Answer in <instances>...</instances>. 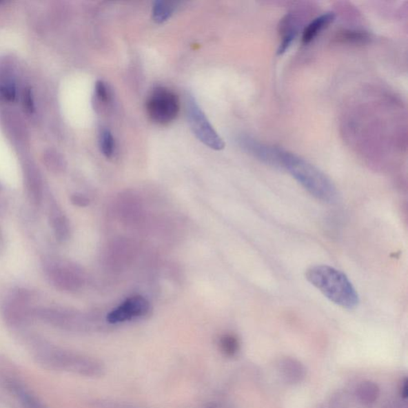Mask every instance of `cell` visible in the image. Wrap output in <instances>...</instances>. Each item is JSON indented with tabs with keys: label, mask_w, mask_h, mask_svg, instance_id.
I'll use <instances>...</instances> for the list:
<instances>
[{
	"label": "cell",
	"mask_w": 408,
	"mask_h": 408,
	"mask_svg": "<svg viewBox=\"0 0 408 408\" xmlns=\"http://www.w3.org/2000/svg\"><path fill=\"white\" fill-rule=\"evenodd\" d=\"M147 114L155 123L167 125L174 121L180 111V100L170 89L158 86L146 101Z\"/></svg>",
	"instance_id": "cell-4"
},
{
	"label": "cell",
	"mask_w": 408,
	"mask_h": 408,
	"mask_svg": "<svg viewBox=\"0 0 408 408\" xmlns=\"http://www.w3.org/2000/svg\"><path fill=\"white\" fill-rule=\"evenodd\" d=\"M150 305L142 296H134L125 300L107 316L110 324L124 323L136 318L143 317L150 312Z\"/></svg>",
	"instance_id": "cell-6"
},
{
	"label": "cell",
	"mask_w": 408,
	"mask_h": 408,
	"mask_svg": "<svg viewBox=\"0 0 408 408\" xmlns=\"http://www.w3.org/2000/svg\"><path fill=\"white\" fill-rule=\"evenodd\" d=\"M175 5L171 2L160 1L155 2L153 5L152 18L157 23H162L167 21L174 12Z\"/></svg>",
	"instance_id": "cell-13"
},
{
	"label": "cell",
	"mask_w": 408,
	"mask_h": 408,
	"mask_svg": "<svg viewBox=\"0 0 408 408\" xmlns=\"http://www.w3.org/2000/svg\"><path fill=\"white\" fill-rule=\"evenodd\" d=\"M280 32H283V39L278 50V55L287 52L290 45H292L296 35H297V24H296L292 15H287V17L283 19V23L280 24Z\"/></svg>",
	"instance_id": "cell-11"
},
{
	"label": "cell",
	"mask_w": 408,
	"mask_h": 408,
	"mask_svg": "<svg viewBox=\"0 0 408 408\" xmlns=\"http://www.w3.org/2000/svg\"><path fill=\"white\" fill-rule=\"evenodd\" d=\"M380 395L379 386L369 380L360 382L356 391L357 400L366 407L374 405L378 400Z\"/></svg>",
	"instance_id": "cell-10"
},
{
	"label": "cell",
	"mask_w": 408,
	"mask_h": 408,
	"mask_svg": "<svg viewBox=\"0 0 408 408\" xmlns=\"http://www.w3.org/2000/svg\"><path fill=\"white\" fill-rule=\"evenodd\" d=\"M71 200H72V202L75 205L79 207L88 206L90 203L88 198L81 195H75L71 198Z\"/></svg>",
	"instance_id": "cell-20"
},
{
	"label": "cell",
	"mask_w": 408,
	"mask_h": 408,
	"mask_svg": "<svg viewBox=\"0 0 408 408\" xmlns=\"http://www.w3.org/2000/svg\"><path fill=\"white\" fill-rule=\"evenodd\" d=\"M95 96L96 101L100 102L102 106H106L110 103V93L108 88L103 81H99L95 86Z\"/></svg>",
	"instance_id": "cell-17"
},
{
	"label": "cell",
	"mask_w": 408,
	"mask_h": 408,
	"mask_svg": "<svg viewBox=\"0 0 408 408\" xmlns=\"http://www.w3.org/2000/svg\"><path fill=\"white\" fill-rule=\"evenodd\" d=\"M0 96L5 101H13L17 96V90L13 83H3L0 85Z\"/></svg>",
	"instance_id": "cell-18"
},
{
	"label": "cell",
	"mask_w": 408,
	"mask_h": 408,
	"mask_svg": "<svg viewBox=\"0 0 408 408\" xmlns=\"http://www.w3.org/2000/svg\"><path fill=\"white\" fill-rule=\"evenodd\" d=\"M100 149L107 158L113 157L115 152V141L113 134L109 130H102L99 136Z\"/></svg>",
	"instance_id": "cell-15"
},
{
	"label": "cell",
	"mask_w": 408,
	"mask_h": 408,
	"mask_svg": "<svg viewBox=\"0 0 408 408\" xmlns=\"http://www.w3.org/2000/svg\"><path fill=\"white\" fill-rule=\"evenodd\" d=\"M12 390L17 395L23 408H47L34 395L19 385H11Z\"/></svg>",
	"instance_id": "cell-12"
},
{
	"label": "cell",
	"mask_w": 408,
	"mask_h": 408,
	"mask_svg": "<svg viewBox=\"0 0 408 408\" xmlns=\"http://www.w3.org/2000/svg\"><path fill=\"white\" fill-rule=\"evenodd\" d=\"M400 396L402 399L405 400H406L408 396V380L407 378H405V380L402 381L400 387Z\"/></svg>",
	"instance_id": "cell-21"
},
{
	"label": "cell",
	"mask_w": 408,
	"mask_h": 408,
	"mask_svg": "<svg viewBox=\"0 0 408 408\" xmlns=\"http://www.w3.org/2000/svg\"><path fill=\"white\" fill-rule=\"evenodd\" d=\"M336 15L334 12H327L320 15L309 23L304 30L303 34V44H309L323 32L325 28L334 21Z\"/></svg>",
	"instance_id": "cell-9"
},
{
	"label": "cell",
	"mask_w": 408,
	"mask_h": 408,
	"mask_svg": "<svg viewBox=\"0 0 408 408\" xmlns=\"http://www.w3.org/2000/svg\"><path fill=\"white\" fill-rule=\"evenodd\" d=\"M23 100L25 108L27 109V110H28L30 113H32V112L34 111V102L32 99V90H30V89H27L25 90Z\"/></svg>",
	"instance_id": "cell-19"
},
{
	"label": "cell",
	"mask_w": 408,
	"mask_h": 408,
	"mask_svg": "<svg viewBox=\"0 0 408 408\" xmlns=\"http://www.w3.org/2000/svg\"><path fill=\"white\" fill-rule=\"evenodd\" d=\"M52 226L56 237L59 241H65L69 234V224L68 219L58 212L52 216Z\"/></svg>",
	"instance_id": "cell-16"
},
{
	"label": "cell",
	"mask_w": 408,
	"mask_h": 408,
	"mask_svg": "<svg viewBox=\"0 0 408 408\" xmlns=\"http://www.w3.org/2000/svg\"><path fill=\"white\" fill-rule=\"evenodd\" d=\"M187 114L192 130L198 140L214 150L225 147L223 140L214 129L195 99L190 96L187 101Z\"/></svg>",
	"instance_id": "cell-5"
},
{
	"label": "cell",
	"mask_w": 408,
	"mask_h": 408,
	"mask_svg": "<svg viewBox=\"0 0 408 408\" xmlns=\"http://www.w3.org/2000/svg\"><path fill=\"white\" fill-rule=\"evenodd\" d=\"M280 165L318 200L327 203L338 201V192L334 183L324 172L303 158L282 150Z\"/></svg>",
	"instance_id": "cell-2"
},
{
	"label": "cell",
	"mask_w": 408,
	"mask_h": 408,
	"mask_svg": "<svg viewBox=\"0 0 408 408\" xmlns=\"http://www.w3.org/2000/svg\"><path fill=\"white\" fill-rule=\"evenodd\" d=\"M305 275L306 280L330 302L347 309L358 306L360 299L356 289L340 270L327 265H317L307 269Z\"/></svg>",
	"instance_id": "cell-1"
},
{
	"label": "cell",
	"mask_w": 408,
	"mask_h": 408,
	"mask_svg": "<svg viewBox=\"0 0 408 408\" xmlns=\"http://www.w3.org/2000/svg\"><path fill=\"white\" fill-rule=\"evenodd\" d=\"M278 370L282 379L288 385H298L303 382L306 375L305 366L292 357H285L279 361Z\"/></svg>",
	"instance_id": "cell-8"
},
{
	"label": "cell",
	"mask_w": 408,
	"mask_h": 408,
	"mask_svg": "<svg viewBox=\"0 0 408 408\" xmlns=\"http://www.w3.org/2000/svg\"><path fill=\"white\" fill-rule=\"evenodd\" d=\"M41 364L54 369L75 372L84 376H100L103 367L99 362L84 356L57 349L43 348L37 354Z\"/></svg>",
	"instance_id": "cell-3"
},
{
	"label": "cell",
	"mask_w": 408,
	"mask_h": 408,
	"mask_svg": "<svg viewBox=\"0 0 408 408\" xmlns=\"http://www.w3.org/2000/svg\"><path fill=\"white\" fill-rule=\"evenodd\" d=\"M117 408H125V407H117Z\"/></svg>",
	"instance_id": "cell-23"
},
{
	"label": "cell",
	"mask_w": 408,
	"mask_h": 408,
	"mask_svg": "<svg viewBox=\"0 0 408 408\" xmlns=\"http://www.w3.org/2000/svg\"><path fill=\"white\" fill-rule=\"evenodd\" d=\"M238 144L244 151L260 161L274 167H282L280 165V152L282 150L264 145L248 136L239 137Z\"/></svg>",
	"instance_id": "cell-7"
},
{
	"label": "cell",
	"mask_w": 408,
	"mask_h": 408,
	"mask_svg": "<svg viewBox=\"0 0 408 408\" xmlns=\"http://www.w3.org/2000/svg\"><path fill=\"white\" fill-rule=\"evenodd\" d=\"M219 347L222 353L228 357L236 356L241 349V343L236 336L225 334L219 340Z\"/></svg>",
	"instance_id": "cell-14"
},
{
	"label": "cell",
	"mask_w": 408,
	"mask_h": 408,
	"mask_svg": "<svg viewBox=\"0 0 408 408\" xmlns=\"http://www.w3.org/2000/svg\"><path fill=\"white\" fill-rule=\"evenodd\" d=\"M205 408H234L232 405L224 402H216L207 405Z\"/></svg>",
	"instance_id": "cell-22"
}]
</instances>
